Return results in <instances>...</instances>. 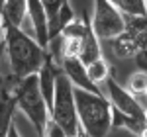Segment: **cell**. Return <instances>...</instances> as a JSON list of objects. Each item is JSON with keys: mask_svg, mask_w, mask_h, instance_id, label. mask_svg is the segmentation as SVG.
<instances>
[{"mask_svg": "<svg viewBox=\"0 0 147 137\" xmlns=\"http://www.w3.org/2000/svg\"><path fill=\"white\" fill-rule=\"evenodd\" d=\"M2 26H4V53L10 63L12 77L22 79L32 73H37V68L47 59V49L41 47L22 28L4 20H2Z\"/></svg>", "mask_w": 147, "mask_h": 137, "instance_id": "1", "label": "cell"}, {"mask_svg": "<svg viewBox=\"0 0 147 137\" xmlns=\"http://www.w3.org/2000/svg\"><path fill=\"white\" fill-rule=\"evenodd\" d=\"M73 94L80 133L90 137L108 135L112 129V106L108 98L102 96V92H90L79 86H73Z\"/></svg>", "mask_w": 147, "mask_h": 137, "instance_id": "2", "label": "cell"}, {"mask_svg": "<svg viewBox=\"0 0 147 137\" xmlns=\"http://www.w3.org/2000/svg\"><path fill=\"white\" fill-rule=\"evenodd\" d=\"M10 88L12 94H14V100H16V110H22L28 116V120L32 122L34 129L39 135H43L47 120H49V110H47V104L41 96V92H39L35 73L22 77V79L12 77Z\"/></svg>", "mask_w": 147, "mask_h": 137, "instance_id": "3", "label": "cell"}, {"mask_svg": "<svg viewBox=\"0 0 147 137\" xmlns=\"http://www.w3.org/2000/svg\"><path fill=\"white\" fill-rule=\"evenodd\" d=\"M49 118L65 131V135H79V120H77V108H75V94L73 84L67 79V75L57 71L55 77V90H53V102L49 108Z\"/></svg>", "mask_w": 147, "mask_h": 137, "instance_id": "4", "label": "cell"}, {"mask_svg": "<svg viewBox=\"0 0 147 137\" xmlns=\"http://www.w3.org/2000/svg\"><path fill=\"white\" fill-rule=\"evenodd\" d=\"M90 28L98 39H112L125 30L124 14L110 0H94Z\"/></svg>", "mask_w": 147, "mask_h": 137, "instance_id": "5", "label": "cell"}, {"mask_svg": "<svg viewBox=\"0 0 147 137\" xmlns=\"http://www.w3.org/2000/svg\"><path fill=\"white\" fill-rule=\"evenodd\" d=\"M106 88H108V102L112 108H116L118 112L127 116H134V118H139V120H145V106L137 100L131 92L124 88L122 84H118V80L108 77L106 79Z\"/></svg>", "mask_w": 147, "mask_h": 137, "instance_id": "6", "label": "cell"}, {"mask_svg": "<svg viewBox=\"0 0 147 137\" xmlns=\"http://www.w3.org/2000/svg\"><path fill=\"white\" fill-rule=\"evenodd\" d=\"M59 67L61 71L67 75V79L71 80L73 86H79V88H84V90L90 92H102L86 75V68H84V63L80 61L77 55H67V57L59 59Z\"/></svg>", "mask_w": 147, "mask_h": 137, "instance_id": "7", "label": "cell"}, {"mask_svg": "<svg viewBox=\"0 0 147 137\" xmlns=\"http://www.w3.org/2000/svg\"><path fill=\"white\" fill-rule=\"evenodd\" d=\"M26 16L34 28V39L39 43L41 47L47 49L49 43V26H47V14L45 8L41 4V0H28V10Z\"/></svg>", "mask_w": 147, "mask_h": 137, "instance_id": "8", "label": "cell"}, {"mask_svg": "<svg viewBox=\"0 0 147 137\" xmlns=\"http://www.w3.org/2000/svg\"><path fill=\"white\" fill-rule=\"evenodd\" d=\"M14 112H16V100L10 88V80L2 79L0 82V137L8 135Z\"/></svg>", "mask_w": 147, "mask_h": 137, "instance_id": "9", "label": "cell"}, {"mask_svg": "<svg viewBox=\"0 0 147 137\" xmlns=\"http://www.w3.org/2000/svg\"><path fill=\"white\" fill-rule=\"evenodd\" d=\"M110 127L125 129L127 133H136V135H145V120L122 114L116 108H112V124H110Z\"/></svg>", "mask_w": 147, "mask_h": 137, "instance_id": "10", "label": "cell"}, {"mask_svg": "<svg viewBox=\"0 0 147 137\" xmlns=\"http://www.w3.org/2000/svg\"><path fill=\"white\" fill-rule=\"evenodd\" d=\"M26 10H28V0H4L0 16L4 22L20 28L24 24V18H26Z\"/></svg>", "mask_w": 147, "mask_h": 137, "instance_id": "11", "label": "cell"}, {"mask_svg": "<svg viewBox=\"0 0 147 137\" xmlns=\"http://www.w3.org/2000/svg\"><path fill=\"white\" fill-rule=\"evenodd\" d=\"M84 68H86L88 79H90L96 86H100L102 82H106V79L110 77V65L106 63V59L102 57V55L96 57V59H92L90 63H86Z\"/></svg>", "mask_w": 147, "mask_h": 137, "instance_id": "12", "label": "cell"}, {"mask_svg": "<svg viewBox=\"0 0 147 137\" xmlns=\"http://www.w3.org/2000/svg\"><path fill=\"white\" fill-rule=\"evenodd\" d=\"M65 0H41L43 8H45V14H47V26H49V39L55 37V16H57V10L59 6L63 4Z\"/></svg>", "mask_w": 147, "mask_h": 137, "instance_id": "13", "label": "cell"}, {"mask_svg": "<svg viewBox=\"0 0 147 137\" xmlns=\"http://www.w3.org/2000/svg\"><path fill=\"white\" fill-rule=\"evenodd\" d=\"M118 8L127 16H145V0H118Z\"/></svg>", "mask_w": 147, "mask_h": 137, "instance_id": "14", "label": "cell"}, {"mask_svg": "<svg viewBox=\"0 0 147 137\" xmlns=\"http://www.w3.org/2000/svg\"><path fill=\"white\" fill-rule=\"evenodd\" d=\"M145 71H139L136 75L129 77V82H127V90L131 94H145L147 90V84H145Z\"/></svg>", "mask_w": 147, "mask_h": 137, "instance_id": "15", "label": "cell"}, {"mask_svg": "<svg viewBox=\"0 0 147 137\" xmlns=\"http://www.w3.org/2000/svg\"><path fill=\"white\" fill-rule=\"evenodd\" d=\"M134 59H136V65L139 67V71H145V47H139L134 53Z\"/></svg>", "mask_w": 147, "mask_h": 137, "instance_id": "16", "label": "cell"}, {"mask_svg": "<svg viewBox=\"0 0 147 137\" xmlns=\"http://www.w3.org/2000/svg\"><path fill=\"white\" fill-rule=\"evenodd\" d=\"M4 43V26H2V16H0V47Z\"/></svg>", "mask_w": 147, "mask_h": 137, "instance_id": "17", "label": "cell"}, {"mask_svg": "<svg viewBox=\"0 0 147 137\" xmlns=\"http://www.w3.org/2000/svg\"><path fill=\"white\" fill-rule=\"evenodd\" d=\"M110 2H112V4H116V6H118V0H110Z\"/></svg>", "mask_w": 147, "mask_h": 137, "instance_id": "18", "label": "cell"}, {"mask_svg": "<svg viewBox=\"0 0 147 137\" xmlns=\"http://www.w3.org/2000/svg\"><path fill=\"white\" fill-rule=\"evenodd\" d=\"M2 4H4V0H0V10H2Z\"/></svg>", "mask_w": 147, "mask_h": 137, "instance_id": "19", "label": "cell"}, {"mask_svg": "<svg viewBox=\"0 0 147 137\" xmlns=\"http://www.w3.org/2000/svg\"><path fill=\"white\" fill-rule=\"evenodd\" d=\"M0 82H2V75H0Z\"/></svg>", "mask_w": 147, "mask_h": 137, "instance_id": "20", "label": "cell"}]
</instances>
